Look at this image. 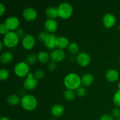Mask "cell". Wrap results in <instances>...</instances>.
Masks as SVG:
<instances>
[{"instance_id":"obj_19","label":"cell","mask_w":120,"mask_h":120,"mask_svg":"<svg viewBox=\"0 0 120 120\" xmlns=\"http://www.w3.org/2000/svg\"><path fill=\"white\" fill-rule=\"evenodd\" d=\"M14 58L12 53L10 52H5L1 54L0 57V60L1 62L3 64H8L11 63Z\"/></svg>"},{"instance_id":"obj_20","label":"cell","mask_w":120,"mask_h":120,"mask_svg":"<svg viewBox=\"0 0 120 120\" xmlns=\"http://www.w3.org/2000/svg\"><path fill=\"white\" fill-rule=\"evenodd\" d=\"M46 15L49 19H54L59 16L57 8L54 7H49L45 10Z\"/></svg>"},{"instance_id":"obj_23","label":"cell","mask_w":120,"mask_h":120,"mask_svg":"<svg viewBox=\"0 0 120 120\" xmlns=\"http://www.w3.org/2000/svg\"><path fill=\"white\" fill-rule=\"evenodd\" d=\"M63 96L65 98L66 100L69 101L73 100L75 98V96H76V93L75 91L73 90H70V89H66L64 90V93H63Z\"/></svg>"},{"instance_id":"obj_24","label":"cell","mask_w":120,"mask_h":120,"mask_svg":"<svg viewBox=\"0 0 120 120\" xmlns=\"http://www.w3.org/2000/svg\"><path fill=\"white\" fill-rule=\"evenodd\" d=\"M38 60V56L34 53H30L28 55V56L26 57L25 61L26 63L29 65H31V64H35Z\"/></svg>"},{"instance_id":"obj_3","label":"cell","mask_w":120,"mask_h":120,"mask_svg":"<svg viewBox=\"0 0 120 120\" xmlns=\"http://www.w3.org/2000/svg\"><path fill=\"white\" fill-rule=\"evenodd\" d=\"M57 8L59 16L63 19L69 18L73 13V7L69 2H62Z\"/></svg>"},{"instance_id":"obj_27","label":"cell","mask_w":120,"mask_h":120,"mask_svg":"<svg viewBox=\"0 0 120 120\" xmlns=\"http://www.w3.org/2000/svg\"><path fill=\"white\" fill-rule=\"evenodd\" d=\"M9 76V71L6 69H1L0 70V79L1 81H4L8 79Z\"/></svg>"},{"instance_id":"obj_2","label":"cell","mask_w":120,"mask_h":120,"mask_svg":"<svg viewBox=\"0 0 120 120\" xmlns=\"http://www.w3.org/2000/svg\"><path fill=\"white\" fill-rule=\"evenodd\" d=\"M21 104L25 110L33 111L37 107L38 101L35 96L28 94L22 97L21 98Z\"/></svg>"},{"instance_id":"obj_40","label":"cell","mask_w":120,"mask_h":120,"mask_svg":"<svg viewBox=\"0 0 120 120\" xmlns=\"http://www.w3.org/2000/svg\"><path fill=\"white\" fill-rule=\"evenodd\" d=\"M118 28H119V29H120V26H119V27H118Z\"/></svg>"},{"instance_id":"obj_8","label":"cell","mask_w":120,"mask_h":120,"mask_svg":"<svg viewBox=\"0 0 120 120\" xmlns=\"http://www.w3.org/2000/svg\"><path fill=\"white\" fill-rule=\"evenodd\" d=\"M66 53L63 50L59 49H54L50 52V57L52 62L57 63L63 60L65 58Z\"/></svg>"},{"instance_id":"obj_28","label":"cell","mask_w":120,"mask_h":120,"mask_svg":"<svg viewBox=\"0 0 120 120\" xmlns=\"http://www.w3.org/2000/svg\"><path fill=\"white\" fill-rule=\"evenodd\" d=\"M34 76L36 80L41 79L45 76V73L42 69H38L34 72Z\"/></svg>"},{"instance_id":"obj_38","label":"cell","mask_w":120,"mask_h":120,"mask_svg":"<svg viewBox=\"0 0 120 120\" xmlns=\"http://www.w3.org/2000/svg\"><path fill=\"white\" fill-rule=\"evenodd\" d=\"M2 42H0V44H1V48H0V49H1V50H2V48H3V43H2Z\"/></svg>"},{"instance_id":"obj_7","label":"cell","mask_w":120,"mask_h":120,"mask_svg":"<svg viewBox=\"0 0 120 120\" xmlns=\"http://www.w3.org/2000/svg\"><path fill=\"white\" fill-rule=\"evenodd\" d=\"M22 45L23 48L28 50L32 49L35 44V39L34 36L30 34H26L22 38Z\"/></svg>"},{"instance_id":"obj_17","label":"cell","mask_w":120,"mask_h":120,"mask_svg":"<svg viewBox=\"0 0 120 120\" xmlns=\"http://www.w3.org/2000/svg\"><path fill=\"white\" fill-rule=\"evenodd\" d=\"M64 109L63 105L60 104H55L51 109V112L55 117H59L63 115Z\"/></svg>"},{"instance_id":"obj_11","label":"cell","mask_w":120,"mask_h":120,"mask_svg":"<svg viewBox=\"0 0 120 120\" xmlns=\"http://www.w3.org/2000/svg\"><path fill=\"white\" fill-rule=\"evenodd\" d=\"M22 15L26 21H34L37 16V12L33 8L28 7L23 9L22 12Z\"/></svg>"},{"instance_id":"obj_42","label":"cell","mask_w":120,"mask_h":120,"mask_svg":"<svg viewBox=\"0 0 120 120\" xmlns=\"http://www.w3.org/2000/svg\"><path fill=\"white\" fill-rule=\"evenodd\" d=\"M117 120H120V118H119V119H117Z\"/></svg>"},{"instance_id":"obj_13","label":"cell","mask_w":120,"mask_h":120,"mask_svg":"<svg viewBox=\"0 0 120 120\" xmlns=\"http://www.w3.org/2000/svg\"><path fill=\"white\" fill-rule=\"evenodd\" d=\"M57 22L54 19H48L44 23V26L46 30L49 32H53L57 29Z\"/></svg>"},{"instance_id":"obj_12","label":"cell","mask_w":120,"mask_h":120,"mask_svg":"<svg viewBox=\"0 0 120 120\" xmlns=\"http://www.w3.org/2000/svg\"><path fill=\"white\" fill-rule=\"evenodd\" d=\"M116 17L113 14H111V13H107L103 16V24L107 28H110L113 26L116 23Z\"/></svg>"},{"instance_id":"obj_29","label":"cell","mask_w":120,"mask_h":120,"mask_svg":"<svg viewBox=\"0 0 120 120\" xmlns=\"http://www.w3.org/2000/svg\"><path fill=\"white\" fill-rule=\"evenodd\" d=\"M76 94L79 97H83L86 94V89L84 86H80L76 90Z\"/></svg>"},{"instance_id":"obj_14","label":"cell","mask_w":120,"mask_h":120,"mask_svg":"<svg viewBox=\"0 0 120 120\" xmlns=\"http://www.w3.org/2000/svg\"><path fill=\"white\" fill-rule=\"evenodd\" d=\"M69 41L65 36H59L56 41V47L59 49L63 50V49L68 48L69 45Z\"/></svg>"},{"instance_id":"obj_41","label":"cell","mask_w":120,"mask_h":120,"mask_svg":"<svg viewBox=\"0 0 120 120\" xmlns=\"http://www.w3.org/2000/svg\"><path fill=\"white\" fill-rule=\"evenodd\" d=\"M55 120V119H53V120Z\"/></svg>"},{"instance_id":"obj_32","label":"cell","mask_w":120,"mask_h":120,"mask_svg":"<svg viewBox=\"0 0 120 120\" xmlns=\"http://www.w3.org/2000/svg\"><path fill=\"white\" fill-rule=\"evenodd\" d=\"M111 114H112L113 118L119 119V118H120V109H118V108L114 109L111 111Z\"/></svg>"},{"instance_id":"obj_1","label":"cell","mask_w":120,"mask_h":120,"mask_svg":"<svg viewBox=\"0 0 120 120\" xmlns=\"http://www.w3.org/2000/svg\"><path fill=\"white\" fill-rule=\"evenodd\" d=\"M64 84L68 89L76 90L82 84L81 78L77 74L71 73L65 76L64 79Z\"/></svg>"},{"instance_id":"obj_18","label":"cell","mask_w":120,"mask_h":120,"mask_svg":"<svg viewBox=\"0 0 120 120\" xmlns=\"http://www.w3.org/2000/svg\"><path fill=\"white\" fill-rule=\"evenodd\" d=\"M82 84L83 86H89L93 83L94 81V77L91 74H84L81 78Z\"/></svg>"},{"instance_id":"obj_39","label":"cell","mask_w":120,"mask_h":120,"mask_svg":"<svg viewBox=\"0 0 120 120\" xmlns=\"http://www.w3.org/2000/svg\"><path fill=\"white\" fill-rule=\"evenodd\" d=\"M118 89H119V90H120V82L118 83Z\"/></svg>"},{"instance_id":"obj_35","label":"cell","mask_w":120,"mask_h":120,"mask_svg":"<svg viewBox=\"0 0 120 120\" xmlns=\"http://www.w3.org/2000/svg\"><path fill=\"white\" fill-rule=\"evenodd\" d=\"M99 120H114V118L110 114H104L101 116Z\"/></svg>"},{"instance_id":"obj_6","label":"cell","mask_w":120,"mask_h":120,"mask_svg":"<svg viewBox=\"0 0 120 120\" xmlns=\"http://www.w3.org/2000/svg\"><path fill=\"white\" fill-rule=\"evenodd\" d=\"M38 84V81L35 78L32 73H29L27 75V77L23 82V87L28 90H32L35 89Z\"/></svg>"},{"instance_id":"obj_34","label":"cell","mask_w":120,"mask_h":120,"mask_svg":"<svg viewBox=\"0 0 120 120\" xmlns=\"http://www.w3.org/2000/svg\"><path fill=\"white\" fill-rule=\"evenodd\" d=\"M15 33H16V35L18 36L19 38H23V36H24V30L22 29V28H17V29L15 30Z\"/></svg>"},{"instance_id":"obj_36","label":"cell","mask_w":120,"mask_h":120,"mask_svg":"<svg viewBox=\"0 0 120 120\" xmlns=\"http://www.w3.org/2000/svg\"><path fill=\"white\" fill-rule=\"evenodd\" d=\"M5 7L4 6V5L2 4H0V15L2 16L4 14V13L5 12Z\"/></svg>"},{"instance_id":"obj_9","label":"cell","mask_w":120,"mask_h":120,"mask_svg":"<svg viewBox=\"0 0 120 120\" xmlns=\"http://www.w3.org/2000/svg\"><path fill=\"white\" fill-rule=\"evenodd\" d=\"M76 60L80 66L82 67H86L88 64H89L91 60V58H90V55L87 53L82 52H80L77 55L76 57Z\"/></svg>"},{"instance_id":"obj_43","label":"cell","mask_w":120,"mask_h":120,"mask_svg":"<svg viewBox=\"0 0 120 120\" xmlns=\"http://www.w3.org/2000/svg\"></svg>"},{"instance_id":"obj_26","label":"cell","mask_w":120,"mask_h":120,"mask_svg":"<svg viewBox=\"0 0 120 120\" xmlns=\"http://www.w3.org/2000/svg\"><path fill=\"white\" fill-rule=\"evenodd\" d=\"M49 35V34L46 31H41L38 34V38L39 40L41 42H42L44 43L45 41H46V39H47V38L48 37V36Z\"/></svg>"},{"instance_id":"obj_15","label":"cell","mask_w":120,"mask_h":120,"mask_svg":"<svg viewBox=\"0 0 120 120\" xmlns=\"http://www.w3.org/2000/svg\"><path fill=\"white\" fill-rule=\"evenodd\" d=\"M105 77L107 80L110 82H116L119 78V73L116 69H109L105 73Z\"/></svg>"},{"instance_id":"obj_5","label":"cell","mask_w":120,"mask_h":120,"mask_svg":"<svg viewBox=\"0 0 120 120\" xmlns=\"http://www.w3.org/2000/svg\"><path fill=\"white\" fill-rule=\"evenodd\" d=\"M14 71L19 77H25L29 73V64H27L25 62H19L15 65Z\"/></svg>"},{"instance_id":"obj_37","label":"cell","mask_w":120,"mask_h":120,"mask_svg":"<svg viewBox=\"0 0 120 120\" xmlns=\"http://www.w3.org/2000/svg\"><path fill=\"white\" fill-rule=\"evenodd\" d=\"M0 120H10L8 117H3L1 118Z\"/></svg>"},{"instance_id":"obj_22","label":"cell","mask_w":120,"mask_h":120,"mask_svg":"<svg viewBox=\"0 0 120 120\" xmlns=\"http://www.w3.org/2000/svg\"><path fill=\"white\" fill-rule=\"evenodd\" d=\"M7 101L8 104L12 105H15L18 104L21 101L19 96L16 94H11L7 98Z\"/></svg>"},{"instance_id":"obj_25","label":"cell","mask_w":120,"mask_h":120,"mask_svg":"<svg viewBox=\"0 0 120 120\" xmlns=\"http://www.w3.org/2000/svg\"><path fill=\"white\" fill-rule=\"evenodd\" d=\"M68 50L71 54H75L77 53L79 50V47L78 45L75 42H71L69 44L68 46Z\"/></svg>"},{"instance_id":"obj_16","label":"cell","mask_w":120,"mask_h":120,"mask_svg":"<svg viewBox=\"0 0 120 120\" xmlns=\"http://www.w3.org/2000/svg\"><path fill=\"white\" fill-rule=\"evenodd\" d=\"M56 36L54 34H49L48 37L45 41L44 45L48 49H53L56 48Z\"/></svg>"},{"instance_id":"obj_33","label":"cell","mask_w":120,"mask_h":120,"mask_svg":"<svg viewBox=\"0 0 120 120\" xmlns=\"http://www.w3.org/2000/svg\"><path fill=\"white\" fill-rule=\"evenodd\" d=\"M57 68V64L55 62H51L48 64V69L49 71H53L54 70H55Z\"/></svg>"},{"instance_id":"obj_21","label":"cell","mask_w":120,"mask_h":120,"mask_svg":"<svg viewBox=\"0 0 120 120\" xmlns=\"http://www.w3.org/2000/svg\"><path fill=\"white\" fill-rule=\"evenodd\" d=\"M37 56L38 61L42 63H48L50 58V55L45 51H40L38 53Z\"/></svg>"},{"instance_id":"obj_10","label":"cell","mask_w":120,"mask_h":120,"mask_svg":"<svg viewBox=\"0 0 120 120\" xmlns=\"http://www.w3.org/2000/svg\"><path fill=\"white\" fill-rule=\"evenodd\" d=\"M5 24L9 30H16L19 25V21L18 18L15 16H9L6 19Z\"/></svg>"},{"instance_id":"obj_31","label":"cell","mask_w":120,"mask_h":120,"mask_svg":"<svg viewBox=\"0 0 120 120\" xmlns=\"http://www.w3.org/2000/svg\"><path fill=\"white\" fill-rule=\"evenodd\" d=\"M9 31V29L7 27L5 23H1L0 24V34L1 35H7Z\"/></svg>"},{"instance_id":"obj_4","label":"cell","mask_w":120,"mask_h":120,"mask_svg":"<svg viewBox=\"0 0 120 120\" xmlns=\"http://www.w3.org/2000/svg\"><path fill=\"white\" fill-rule=\"evenodd\" d=\"M19 38L15 32L10 31L4 36L3 39V43L7 48L15 47L18 43Z\"/></svg>"},{"instance_id":"obj_30","label":"cell","mask_w":120,"mask_h":120,"mask_svg":"<svg viewBox=\"0 0 120 120\" xmlns=\"http://www.w3.org/2000/svg\"><path fill=\"white\" fill-rule=\"evenodd\" d=\"M113 101L115 105L120 107V90H117L113 97Z\"/></svg>"}]
</instances>
